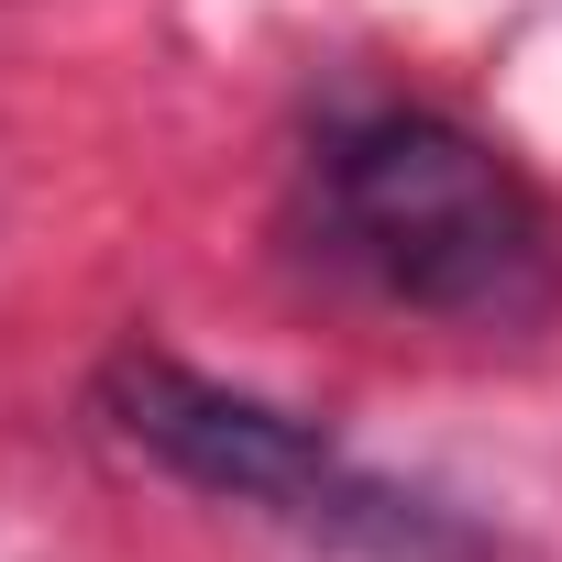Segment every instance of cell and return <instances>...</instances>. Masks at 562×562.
<instances>
[{
  "label": "cell",
  "instance_id": "obj_2",
  "mask_svg": "<svg viewBox=\"0 0 562 562\" xmlns=\"http://www.w3.org/2000/svg\"><path fill=\"white\" fill-rule=\"evenodd\" d=\"M100 419L144 463H166L177 485H199V496H243V507L310 518V529H342V540H386V551L419 540V507H397L375 474H353L310 419L265 408L243 386H210V375H188L166 353H122L100 375Z\"/></svg>",
  "mask_w": 562,
  "mask_h": 562
},
{
  "label": "cell",
  "instance_id": "obj_1",
  "mask_svg": "<svg viewBox=\"0 0 562 562\" xmlns=\"http://www.w3.org/2000/svg\"><path fill=\"white\" fill-rule=\"evenodd\" d=\"M342 254L430 321H529L562 276L540 188L441 111H375L321 166Z\"/></svg>",
  "mask_w": 562,
  "mask_h": 562
}]
</instances>
